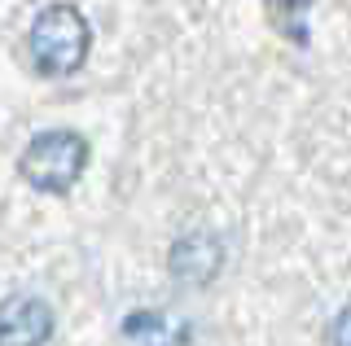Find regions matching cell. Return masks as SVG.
<instances>
[{
	"mask_svg": "<svg viewBox=\"0 0 351 346\" xmlns=\"http://www.w3.org/2000/svg\"><path fill=\"white\" fill-rule=\"evenodd\" d=\"M53 338V307L40 294H9L0 302V346H44Z\"/></svg>",
	"mask_w": 351,
	"mask_h": 346,
	"instance_id": "3",
	"label": "cell"
},
{
	"mask_svg": "<svg viewBox=\"0 0 351 346\" xmlns=\"http://www.w3.org/2000/svg\"><path fill=\"white\" fill-rule=\"evenodd\" d=\"M84 167H88V140L80 132H66V127L40 132L18 158L22 180L40 193H71L80 185Z\"/></svg>",
	"mask_w": 351,
	"mask_h": 346,
	"instance_id": "2",
	"label": "cell"
},
{
	"mask_svg": "<svg viewBox=\"0 0 351 346\" xmlns=\"http://www.w3.org/2000/svg\"><path fill=\"white\" fill-rule=\"evenodd\" d=\"M123 338L132 346H189V320L171 316V311H132L123 320Z\"/></svg>",
	"mask_w": 351,
	"mask_h": 346,
	"instance_id": "5",
	"label": "cell"
},
{
	"mask_svg": "<svg viewBox=\"0 0 351 346\" xmlns=\"http://www.w3.org/2000/svg\"><path fill=\"white\" fill-rule=\"evenodd\" d=\"M329 338H334V346H351V307L334 320V333H329Z\"/></svg>",
	"mask_w": 351,
	"mask_h": 346,
	"instance_id": "7",
	"label": "cell"
},
{
	"mask_svg": "<svg viewBox=\"0 0 351 346\" xmlns=\"http://www.w3.org/2000/svg\"><path fill=\"white\" fill-rule=\"evenodd\" d=\"M31 57L44 75H75L88 62V49H93V27L75 5H49L36 14L31 23Z\"/></svg>",
	"mask_w": 351,
	"mask_h": 346,
	"instance_id": "1",
	"label": "cell"
},
{
	"mask_svg": "<svg viewBox=\"0 0 351 346\" xmlns=\"http://www.w3.org/2000/svg\"><path fill=\"white\" fill-rule=\"evenodd\" d=\"M171 276L176 280H189L193 289H206L211 280L219 276V267H224V241H219L215 232H184L180 241L171 245Z\"/></svg>",
	"mask_w": 351,
	"mask_h": 346,
	"instance_id": "4",
	"label": "cell"
},
{
	"mask_svg": "<svg viewBox=\"0 0 351 346\" xmlns=\"http://www.w3.org/2000/svg\"><path fill=\"white\" fill-rule=\"evenodd\" d=\"M307 9H312V0H268V23L281 31L285 40H294V44H307Z\"/></svg>",
	"mask_w": 351,
	"mask_h": 346,
	"instance_id": "6",
	"label": "cell"
}]
</instances>
